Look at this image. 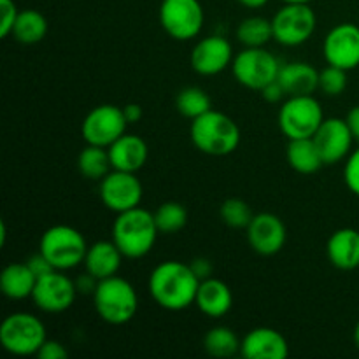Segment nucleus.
I'll return each mask as SVG.
<instances>
[{
  "label": "nucleus",
  "instance_id": "nucleus-18",
  "mask_svg": "<svg viewBox=\"0 0 359 359\" xmlns=\"http://www.w3.org/2000/svg\"><path fill=\"white\" fill-rule=\"evenodd\" d=\"M241 356L245 359H286L290 356V346L280 332L259 326L242 339Z\"/></svg>",
  "mask_w": 359,
  "mask_h": 359
},
{
  "label": "nucleus",
  "instance_id": "nucleus-19",
  "mask_svg": "<svg viewBox=\"0 0 359 359\" xmlns=\"http://www.w3.org/2000/svg\"><path fill=\"white\" fill-rule=\"evenodd\" d=\"M107 149L114 170L135 172L137 174L146 165L147 156H149L146 140L133 133H123Z\"/></svg>",
  "mask_w": 359,
  "mask_h": 359
},
{
  "label": "nucleus",
  "instance_id": "nucleus-32",
  "mask_svg": "<svg viewBox=\"0 0 359 359\" xmlns=\"http://www.w3.org/2000/svg\"><path fill=\"white\" fill-rule=\"evenodd\" d=\"M219 217L226 226L235 228V230H245L252 221V217H255V214H252L249 203L244 202V200L228 198L221 203Z\"/></svg>",
  "mask_w": 359,
  "mask_h": 359
},
{
  "label": "nucleus",
  "instance_id": "nucleus-42",
  "mask_svg": "<svg viewBox=\"0 0 359 359\" xmlns=\"http://www.w3.org/2000/svg\"><path fill=\"white\" fill-rule=\"evenodd\" d=\"M123 111H125V116L126 119H128V123H137L140 121V118H142V107L137 104H128L123 107Z\"/></svg>",
  "mask_w": 359,
  "mask_h": 359
},
{
  "label": "nucleus",
  "instance_id": "nucleus-22",
  "mask_svg": "<svg viewBox=\"0 0 359 359\" xmlns=\"http://www.w3.org/2000/svg\"><path fill=\"white\" fill-rule=\"evenodd\" d=\"M123 258L125 256L114 244V241H98L88 248L84 269L97 280L107 279V277L118 276Z\"/></svg>",
  "mask_w": 359,
  "mask_h": 359
},
{
  "label": "nucleus",
  "instance_id": "nucleus-38",
  "mask_svg": "<svg viewBox=\"0 0 359 359\" xmlns=\"http://www.w3.org/2000/svg\"><path fill=\"white\" fill-rule=\"evenodd\" d=\"M259 93H262V97L265 98L266 102H270V104H277V102H280L284 97H286L283 86H280V83L277 79L273 81V83L266 84Z\"/></svg>",
  "mask_w": 359,
  "mask_h": 359
},
{
  "label": "nucleus",
  "instance_id": "nucleus-39",
  "mask_svg": "<svg viewBox=\"0 0 359 359\" xmlns=\"http://www.w3.org/2000/svg\"><path fill=\"white\" fill-rule=\"evenodd\" d=\"M189 266H191L193 272L196 273V277H198L200 280L212 277V263H210V259L195 258L191 263H189Z\"/></svg>",
  "mask_w": 359,
  "mask_h": 359
},
{
  "label": "nucleus",
  "instance_id": "nucleus-12",
  "mask_svg": "<svg viewBox=\"0 0 359 359\" xmlns=\"http://www.w3.org/2000/svg\"><path fill=\"white\" fill-rule=\"evenodd\" d=\"M77 297L76 280L63 273V270H51L37 277V284L32 293L35 307L48 314H60L72 307Z\"/></svg>",
  "mask_w": 359,
  "mask_h": 359
},
{
  "label": "nucleus",
  "instance_id": "nucleus-44",
  "mask_svg": "<svg viewBox=\"0 0 359 359\" xmlns=\"http://www.w3.org/2000/svg\"><path fill=\"white\" fill-rule=\"evenodd\" d=\"M354 344H356V347L359 349V321H358L356 328H354Z\"/></svg>",
  "mask_w": 359,
  "mask_h": 359
},
{
  "label": "nucleus",
  "instance_id": "nucleus-36",
  "mask_svg": "<svg viewBox=\"0 0 359 359\" xmlns=\"http://www.w3.org/2000/svg\"><path fill=\"white\" fill-rule=\"evenodd\" d=\"M67 356H69V353H67V349L63 347V344L49 339L42 344V347L37 353L39 359H65Z\"/></svg>",
  "mask_w": 359,
  "mask_h": 359
},
{
  "label": "nucleus",
  "instance_id": "nucleus-45",
  "mask_svg": "<svg viewBox=\"0 0 359 359\" xmlns=\"http://www.w3.org/2000/svg\"><path fill=\"white\" fill-rule=\"evenodd\" d=\"M284 4H311L312 0H283Z\"/></svg>",
  "mask_w": 359,
  "mask_h": 359
},
{
  "label": "nucleus",
  "instance_id": "nucleus-31",
  "mask_svg": "<svg viewBox=\"0 0 359 359\" xmlns=\"http://www.w3.org/2000/svg\"><path fill=\"white\" fill-rule=\"evenodd\" d=\"M154 221L160 233H177L188 224V210L179 202H165L154 212Z\"/></svg>",
  "mask_w": 359,
  "mask_h": 359
},
{
  "label": "nucleus",
  "instance_id": "nucleus-40",
  "mask_svg": "<svg viewBox=\"0 0 359 359\" xmlns=\"http://www.w3.org/2000/svg\"><path fill=\"white\" fill-rule=\"evenodd\" d=\"M97 284L98 280L95 279L91 273H83V276H79L76 279V287H77V293H86V294H91L93 297L95 290H97Z\"/></svg>",
  "mask_w": 359,
  "mask_h": 359
},
{
  "label": "nucleus",
  "instance_id": "nucleus-10",
  "mask_svg": "<svg viewBox=\"0 0 359 359\" xmlns=\"http://www.w3.org/2000/svg\"><path fill=\"white\" fill-rule=\"evenodd\" d=\"M205 13L200 0H161V28L175 41H191L202 32Z\"/></svg>",
  "mask_w": 359,
  "mask_h": 359
},
{
  "label": "nucleus",
  "instance_id": "nucleus-6",
  "mask_svg": "<svg viewBox=\"0 0 359 359\" xmlns=\"http://www.w3.org/2000/svg\"><path fill=\"white\" fill-rule=\"evenodd\" d=\"M46 340L44 323L28 312L9 314L0 325V344L14 356H37Z\"/></svg>",
  "mask_w": 359,
  "mask_h": 359
},
{
  "label": "nucleus",
  "instance_id": "nucleus-35",
  "mask_svg": "<svg viewBox=\"0 0 359 359\" xmlns=\"http://www.w3.org/2000/svg\"><path fill=\"white\" fill-rule=\"evenodd\" d=\"M0 9H2V23H0V37L6 39L13 34L14 23L18 20V11L14 0H0Z\"/></svg>",
  "mask_w": 359,
  "mask_h": 359
},
{
  "label": "nucleus",
  "instance_id": "nucleus-5",
  "mask_svg": "<svg viewBox=\"0 0 359 359\" xmlns=\"http://www.w3.org/2000/svg\"><path fill=\"white\" fill-rule=\"evenodd\" d=\"M88 248L90 245L86 244L84 235L69 224H55L48 228L39 242V252L46 256L53 269L63 272L84 263Z\"/></svg>",
  "mask_w": 359,
  "mask_h": 359
},
{
  "label": "nucleus",
  "instance_id": "nucleus-8",
  "mask_svg": "<svg viewBox=\"0 0 359 359\" xmlns=\"http://www.w3.org/2000/svg\"><path fill=\"white\" fill-rule=\"evenodd\" d=\"M280 63L265 48H244L231 62V72L238 84L262 91L279 76Z\"/></svg>",
  "mask_w": 359,
  "mask_h": 359
},
{
  "label": "nucleus",
  "instance_id": "nucleus-20",
  "mask_svg": "<svg viewBox=\"0 0 359 359\" xmlns=\"http://www.w3.org/2000/svg\"><path fill=\"white\" fill-rule=\"evenodd\" d=\"M195 305L207 318H224L231 311L233 294L226 283L216 277H209L200 283Z\"/></svg>",
  "mask_w": 359,
  "mask_h": 359
},
{
  "label": "nucleus",
  "instance_id": "nucleus-43",
  "mask_svg": "<svg viewBox=\"0 0 359 359\" xmlns=\"http://www.w3.org/2000/svg\"><path fill=\"white\" fill-rule=\"evenodd\" d=\"M238 4H242V6L248 7V9H259V7L269 4V0H238Z\"/></svg>",
  "mask_w": 359,
  "mask_h": 359
},
{
  "label": "nucleus",
  "instance_id": "nucleus-23",
  "mask_svg": "<svg viewBox=\"0 0 359 359\" xmlns=\"http://www.w3.org/2000/svg\"><path fill=\"white\" fill-rule=\"evenodd\" d=\"M330 263L339 270H354L359 266V231L340 228L333 231L326 244Z\"/></svg>",
  "mask_w": 359,
  "mask_h": 359
},
{
  "label": "nucleus",
  "instance_id": "nucleus-27",
  "mask_svg": "<svg viewBox=\"0 0 359 359\" xmlns=\"http://www.w3.org/2000/svg\"><path fill=\"white\" fill-rule=\"evenodd\" d=\"M48 34V20L42 13L35 9L20 11L14 23L13 35L21 44H37Z\"/></svg>",
  "mask_w": 359,
  "mask_h": 359
},
{
  "label": "nucleus",
  "instance_id": "nucleus-7",
  "mask_svg": "<svg viewBox=\"0 0 359 359\" xmlns=\"http://www.w3.org/2000/svg\"><path fill=\"white\" fill-rule=\"evenodd\" d=\"M323 121L325 112L314 95L287 97L280 105L279 128L290 140L314 137Z\"/></svg>",
  "mask_w": 359,
  "mask_h": 359
},
{
  "label": "nucleus",
  "instance_id": "nucleus-17",
  "mask_svg": "<svg viewBox=\"0 0 359 359\" xmlns=\"http://www.w3.org/2000/svg\"><path fill=\"white\" fill-rule=\"evenodd\" d=\"M233 48L230 41L221 35H210L196 42L193 48L189 63L200 76H217L233 62Z\"/></svg>",
  "mask_w": 359,
  "mask_h": 359
},
{
  "label": "nucleus",
  "instance_id": "nucleus-16",
  "mask_svg": "<svg viewBox=\"0 0 359 359\" xmlns=\"http://www.w3.org/2000/svg\"><path fill=\"white\" fill-rule=\"evenodd\" d=\"M245 235L252 251L262 256H273L286 244L287 230L279 216L272 212H259L255 214L245 228Z\"/></svg>",
  "mask_w": 359,
  "mask_h": 359
},
{
  "label": "nucleus",
  "instance_id": "nucleus-11",
  "mask_svg": "<svg viewBox=\"0 0 359 359\" xmlns=\"http://www.w3.org/2000/svg\"><path fill=\"white\" fill-rule=\"evenodd\" d=\"M128 125L130 123L123 107L104 104L88 112L86 118L83 119V125H81V133H83V139L86 140V144L109 147L123 133H126Z\"/></svg>",
  "mask_w": 359,
  "mask_h": 359
},
{
  "label": "nucleus",
  "instance_id": "nucleus-3",
  "mask_svg": "<svg viewBox=\"0 0 359 359\" xmlns=\"http://www.w3.org/2000/svg\"><path fill=\"white\" fill-rule=\"evenodd\" d=\"M193 146L209 156H226L241 144V128L237 123L219 111H207L193 119L189 128Z\"/></svg>",
  "mask_w": 359,
  "mask_h": 359
},
{
  "label": "nucleus",
  "instance_id": "nucleus-21",
  "mask_svg": "<svg viewBox=\"0 0 359 359\" xmlns=\"http://www.w3.org/2000/svg\"><path fill=\"white\" fill-rule=\"evenodd\" d=\"M277 81L283 86L286 97L314 95L319 90V70L311 63L290 62L280 65Z\"/></svg>",
  "mask_w": 359,
  "mask_h": 359
},
{
  "label": "nucleus",
  "instance_id": "nucleus-41",
  "mask_svg": "<svg viewBox=\"0 0 359 359\" xmlns=\"http://www.w3.org/2000/svg\"><path fill=\"white\" fill-rule=\"evenodd\" d=\"M346 121L347 125H349L351 133H353L354 142L359 146V105H356V107H353L349 112H347Z\"/></svg>",
  "mask_w": 359,
  "mask_h": 359
},
{
  "label": "nucleus",
  "instance_id": "nucleus-29",
  "mask_svg": "<svg viewBox=\"0 0 359 359\" xmlns=\"http://www.w3.org/2000/svg\"><path fill=\"white\" fill-rule=\"evenodd\" d=\"M242 340L228 326H216L203 337V347L207 354L214 358H231L241 353Z\"/></svg>",
  "mask_w": 359,
  "mask_h": 359
},
{
  "label": "nucleus",
  "instance_id": "nucleus-2",
  "mask_svg": "<svg viewBox=\"0 0 359 359\" xmlns=\"http://www.w3.org/2000/svg\"><path fill=\"white\" fill-rule=\"evenodd\" d=\"M158 235L160 230L154 221V214L140 205L119 212L112 223V241L128 259H139L149 255L156 244Z\"/></svg>",
  "mask_w": 359,
  "mask_h": 359
},
{
  "label": "nucleus",
  "instance_id": "nucleus-34",
  "mask_svg": "<svg viewBox=\"0 0 359 359\" xmlns=\"http://www.w3.org/2000/svg\"><path fill=\"white\" fill-rule=\"evenodd\" d=\"M344 181L353 195L359 196V146L347 156L344 167Z\"/></svg>",
  "mask_w": 359,
  "mask_h": 359
},
{
  "label": "nucleus",
  "instance_id": "nucleus-25",
  "mask_svg": "<svg viewBox=\"0 0 359 359\" xmlns=\"http://www.w3.org/2000/svg\"><path fill=\"white\" fill-rule=\"evenodd\" d=\"M287 163L293 170H297L298 174L311 175L316 174L319 168L325 165L323 161L321 153H319L318 146H316L314 139L309 137V139H293L287 144L286 151Z\"/></svg>",
  "mask_w": 359,
  "mask_h": 359
},
{
  "label": "nucleus",
  "instance_id": "nucleus-26",
  "mask_svg": "<svg viewBox=\"0 0 359 359\" xmlns=\"http://www.w3.org/2000/svg\"><path fill=\"white\" fill-rule=\"evenodd\" d=\"M77 168L81 175L90 181H102L112 170L107 147L88 144L77 156Z\"/></svg>",
  "mask_w": 359,
  "mask_h": 359
},
{
  "label": "nucleus",
  "instance_id": "nucleus-4",
  "mask_svg": "<svg viewBox=\"0 0 359 359\" xmlns=\"http://www.w3.org/2000/svg\"><path fill=\"white\" fill-rule=\"evenodd\" d=\"M98 318L107 325L121 326L132 321L139 311V297L132 283L119 276L98 280L93 293Z\"/></svg>",
  "mask_w": 359,
  "mask_h": 359
},
{
  "label": "nucleus",
  "instance_id": "nucleus-37",
  "mask_svg": "<svg viewBox=\"0 0 359 359\" xmlns=\"http://www.w3.org/2000/svg\"><path fill=\"white\" fill-rule=\"evenodd\" d=\"M27 263H28V266L32 269V272H34L37 277L44 276V273L51 272V270H56V269H53V265L48 262V259H46V256L42 255V252H37V255L32 256Z\"/></svg>",
  "mask_w": 359,
  "mask_h": 359
},
{
  "label": "nucleus",
  "instance_id": "nucleus-33",
  "mask_svg": "<svg viewBox=\"0 0 359 359\" xmlns=\"http://www.w3.org/2000/svg\"><path fill=\"white\" fill-rule=\"evenodd\" d=\"M347 88V70L328 65L319 70V90L328 97H339Z\"/></svg>",
  "mask_w": 359,
  "mask_h": 359
},
{
  "label": "nucleus",
  "instance_id": "nucleus-28",
  "mask_svg": "<svg viewBox=\"0 0 359 359\" xmlns=\"http://www.w3.org/2000/svg\"><path fill=\"white\" fill-rule=\"evenodd\" d=\"M237 39L244 48H265L273 39L272 20L262 16H249L241 21Z\"/></svg>",
  "mask_w": 359,
  "mask_h": 359
},
{
  "label": "nucleus",
  "instance_id": "nucleus-24",
  "mask_svg": "<svg viewBox=\"0 0 359 359\" xmlns=\"http://www.w3.org/2000/svg\"><path fill=\"white\" fill-rule=\"evenodd\" d=\"M35 284H37V276L32 272L28 263H11L0 276V290L9 300L32 298Z\"/></svg>",
  "mask_w": 359,
  "mask_h": 359
},
{
  "label": "nucleus",
  "instance_id": "nucleus-1",
  "mask_svg": "<svg viewBox=\"0 0 359 359\" xmlns=\"http://www.w3.org/2000/svg\"><path fill=\"white\" fill-rule=\"evenodd\" d=\"M200 283L191 266L170 259L154 266L147 290L161 309L179 312L195 305Z\"/></svg>",
  "mask_w": 359,
  "mask_h": 359
},
{
  "label": "nucleus",
  "instance_id": "nucleus-13",
  "mask_svg": "<svg viewBox=\"0 0 359 359\" xmlns=\"http://www.w3.org/2000/svg\"><path fill=\"white\" fill-rule=\"evenodd\" d=\"M144 188L135 172L114 170L112 168L100 181L102 203L112 212L119 214L140 205Z\"/></svg>",
  "mask_w": 359,
  "mask_h": 359
},
{
  "label": "nucleus",
  "instance_id": "nucleus-15",
  "mask_svg": "<svg viewBox=\"0 0 359 359\" xmlns=\"http://www.w3.org/2000/svg\"><path fill=\"white\" fill-rule=\"evenodd\" d=\"M312 139L321 153L325 165H335L347 160V156L353 153L351 149H353L354 137L347 121L342 118H325Z\"/></svg>",
  "mask_w": 359,
  "mask_h": 359
},
{
  "label": "nucleus",
  "instance_id": "nucleus-30",
  "mask_svg": "<svg viewBox=\"0 0 359 359\" xmlns=\"http://www.w3.org/2000/svg\"><path fill=\"white\" fill-rule=\"evenodd\" d=\"M175 107H177L179 114H182L188 119H196L207 111L212 109V102H210L209 95L198 86H188L181 90L175 97Z\"/></svg>",
  "mask_w": 359,
  "mask_h": 359
},
{
  "label": "nucleus",
  "instance_id": "nucleus-14",
  "mask_svg": "<svg viewBox=\"0 0 359 359\" xmlns=\"http://www.w3.org/2000/svg\"><path fill=\"white\" fill-rule=\"evenodd\" d=\"M323 55L328 65L353 70L359 67V27L354 23H340L326 34Z\"/></svg>",
  "mask_w": 359,
  "mask_h": 359
},
{
  "label": "nucleus",
  "instance_id": "nucleus-9",
  "mask_svg": "<svg viewBox=\"0 0 359 359\" xmlns=\"http://www.w3.org/2000/svg\"><path fill=\"white\" fill-rule=\"evenodd\" d=\"M318 18L311 4H284L272 18L273 41L294 48L307 42L316 32Z\"/></svg>",
  "mask_w": 359,
  "mask_h": 359
}]
</instances>
